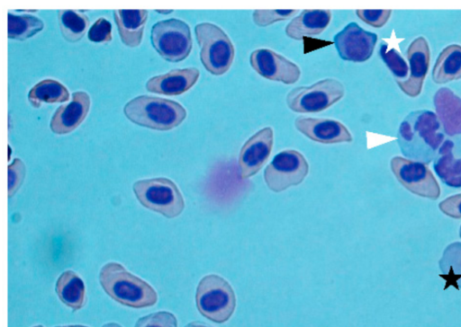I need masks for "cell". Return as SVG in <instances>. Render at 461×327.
Masks as SVG:
<instances>
[{"label":"cell","mask_w":461,"mask_h":327,"mask_svg":"<svg viewBox=\"0 0 461 327\" xmlns=\"http://www.w3.org/2000/svg\"><path fill=\"white\" fill-rule=\"evenodd\" d=\"M296 129L312 141L322 144L351 142L353 137L344 124L330 119L298 117Z\"/></svg>","instance_id":"15"},{"label":"cell","mask_w":461,"mask_h":327,"mask_svg":"<svg viewBox=\"0 0 461 327\" xmlns=\"http://www.w3.org/2000/svg\"><path fill=\"white\" fill-rule=\"evenodd\" d=\"M249 63L262 77L285 84H294L301 76V70L296 64L268 49L254 50L250 54Z\"/></svg>","instance_id":"12"},{"label":"cell","mask_w":461,"mask_h":327,"mask_svg":"<svg viewBox=\"0 0 461 327\" xmlns=\"http://www.w3.org/2000/svg\"><path fill=\"white\" fill-rule=\"evenodd\" d=\"M461 79V46L451 44L442 49L432 69V80L446 84Z\"/></svg>","instance_id":"22"},{"label":"cell","mask_w":461,"mask_h":327,"mask_svg":"<svg viewBox=\"0 0 461 327\" xmlns=\"http://www.w3.org/2000/svg\"><path fill=\"white\" fill-rule=\"evenodd\" d=\"M26 168L24 163L14 158L8 165V197L12 198L22 186L25 178Z\"/></svg>","instance_id":"31"},{"label":"cell","mask_w":461,"mask_h":327,"mask_svg":"<svg viewBox=\"0 0 461 327\" xmlns=\"http://www.w3.org/2000/svg\"><path fill=\"white\" fill-rule=\"evenodd\" d=\"M90 109V96L84 91L72 93L69 103L59 106L54 112L50 130L57 135L68 134L75 130L86 119Z\"/></svg>","instance_id":"16"},{"label":"cell","mask_w":461,"mask_h":327,"mask_svg":"<svg viewBox=\"0 0 461 327\" xmlns=\"http://www.w3.org/2000/svg\"><path fill=\"white\" fill-rule=\"evenodd\" d=\"M390 166L398 181L411 193L433 200L439 198V184L427 164L394 156Z\"/></svg>","instance_id":"10"},{"label":"cell","mask_w":461,"mask_h":327,"mask_svg":"<svg viewBox=\"0 0 461 327\" xmlns=\"http://www.w3.org/2000/svg\"><path fill=\"white\" fill-rule=\"evenodd\" d=\"M195 302L203 316L212 322L223 323L234 313L236 296L227 280L218 275L209 274L199 281Z\"/></svg>","instance_id":"4"},{"label":"cell","mask_w":461,"mask_h":327,"mask_svg":"<svg viewBox=\"0 0 461 327\" xmlns=\"http://www.w3.org/2000/svg\"><path fill=\"white\" fill-rule=\"evenodd\" d=\"M135 327H177V320L174 314L159 311L140 317Z\"/></svg>","instance_id":"30"},{"label":"cell","mask_w":461,"mask_h":327,"mask_svg":"<svg viewBox=\"0 0 461 327\" xmlns=\"http://www.w3.org/2000/svg\"><path fill=\"white\" fill-rule=\"evenodd\" d=\"M342 83L334 78H325L310 86H298L286 95L288 108L299 113L322 111L344 96Z\"/></svg>","instance_id":"7"},{"label":"cell","mask_w":461,"mask_h":327,"mask_svg":"<svg viewBox=\"0 0 461 327\" xmlns=\"http://www.w3.org/2000/svg\"><path fill=\"white\" fill-rule=\"evenodd\" d=\"M194 33L200 46V60L213 75H221L230 67L235 55L234 46L222 29L214 23L195 25Z\"/></svg>","instance_id":"5"},{"label":"cell","mask_w":461,"mask_h":327,"mask_svg":"<svg viewBox=\"0 0 461 327\" xmlns=\"http://www.w3.org/2000/svg\"><path fill=\"white\" fill-rule=\"evenodd\" d=\"M436 115L447 136L461 134V98L447 87L439 88L433 98Z\"/></svg>","instance_id":"19"},{"label":"cell","mask_w":461,"mask_h":327,"mask_svg":"<svg viewBox=\"0 0 461 327\" xmlns=\"http://www.w3.org/2000/svg\"><path fill=\"white\" fill-rule=\"evenodd\" d=\"M439 275L446 284L444 289L453 287L461 289V242H454L446 246L438 260Z\"/></svg>","instance_id":"24"},{"label":"cell","mask_w":461,"mask_h":327,"mask_svg":"<svg viewBox=\"0 0 461 327\" xmlns=\"http://www.w3.org/2000/svg\"><path fill=\"white\" fill-rule=\"evenodd\" d=\"M70 94L67 87L54 79H44L37 83L29 92L28 100L34 108L42 103L68 102Z\"/></svg>","instance_id":"25"},{"label":"cell","mask_w":461,"mask_h":327,"mask_svg":"<svg viewBox=\"0 0 461 327\" xmlns=\"http://www.w3.org/2000/svg\"><path fill=\"white\" fill-rule=\"evenodd\" d=\"M377 35L349 22L334 36L339 57L346 61L365 62L369 59L377 42Z\"/></svg>","instance_id":"11"},{"label":"cell","mask_w":461,"mask_h":327,"mask_svg":"<svg viewBox=\"0 0 461 327\" xmlns=\"http://www.w3.org/2000/svg\"><path fill=\"white\" fill-rule=\"evenodd\" d=\"M123 112L131 122L161 131L176 128L186 118V110L179 102L149 95L131 99Z\"/></svg>","instance_id":"3"},{"label":"cell","mask_w":461,"mask_h":327,"mask_svg":"<svg viewBox=\"0 0 461 327\" xmlns=\"http://www.w3.org/2000/svg\"><path fill=\"white\" fill-rule=\"evenodd\" d=\"M274 132L266 127L251 136L242 146L239 155L240 174L242 179L255 175L267 161L273 147Z\"/></svg>","instance_id":"13"},{"label":"cell","mask_w":461,"mask_h":327,"mask_svg":"<svg viewBox=\"0 0 461 327\" xmlns=\"http://www.w3.org/2000/svg\"><path fill=\"white\" fill-rule=\"evenodd\" d=\"M155 11L158 13H163V14L171 13L173 12V10H155Z\"/></svg>","instance_id":"37"},{"label":"cell","mask_w":461,"mask_h":327,"mask_svg":"<svg viewBox=\"0 0 461 327\" xmlns=\"http://www.w3.org/2000/svg\"><path fill=\"white\" fill-rule=\"evenodd\" d=\"M331 13L329 10H303L294 17L285 27V34L295 40L321 33L330 24Z\"/></svg>","instance_id":"20"},{"label":"cell","mask_w":461,"mask_h":327,"mask_svg":"<svg viewBox=\"0 0 461 327\" xmlns=\"http://www.w3.org/2000/svg\"><path fill=\"white\" fill-rule=\"evenodd\" d=\"M33 327H43V326L39 324V325H36V326H33Z\"/></svg>","instance_id":"41"},{"label":"cell","mask_w":461,"mask_h":327,"mask_svg":"<svg viewBox=\"0 0 461 327\" xmlns=\"http://www.w3.org/2000/svg\"><path fill=\"white\" fill-rule=\"evenodd\" d=\"M151 42L157 52L167 61L177 63L186 58L193 46L189 25L171 18L157 22L151 29Z\"/></svg>","instance_id":"8"},{"label":"cell","mask_w":461,"mask_h":327,"mask_svg":"<svg viewBox=\"0 0 461 327\" xmlns=\"http://www.w3.org/2000/svg\"><path fill=\"white\" fill-rule=\"evenodd\" d=\"M200 72L195 67L173 69L151 77L146 83L147 91L164 95H179L187 92L197 82Z\"/></svg>","instance_id":"17"},{"label":"cell","mask_w":461,"mask_h":327,"mask_svg":"<svg viewBox=\"0 0 461 327\" xmlns=\"http://www.w3.org/2000/svg\"><path fill=\"white\" fill-rule=\"evenodd\" d=\"M133 192L146 208L167 218L178 217L185 208V200L176 183L165 177L139 180Z\"/></svg>","instance_id":"6"},{"label":"cell","mask_w":461,"mask_h":327,"mask_svg":"<svg viewBox=\"0 0 461 327\" xmlns=\"http://www.w3.org/2000/svg\"><path fill=\"white\" fill-rule=\"evenodd\" d=\"M113 18L117 25L122 42L130 48L138 47L142 40L148 20L147 10L113 11Z\"/></svg>","instance_id":"21"},{"label":"cell","mask_w":461,"mask_h":327,"mask_svg":"<svg viewBox=\"0 0 461 327\" xmlns=\"http://www.w3.org/2000/svg\"><path fill=\"white\" fill-rule=\"evenodd\" d=\"M299 10L292 9H276V10H256L253 12L252 18L256 25L266 27L279 21H285L292 18Z\"/></svg>","instance_id":"29"},{"label":"cell","mask_w":461,"mask_h":327,"mask_svg":"<svg viewBox=\"0 0 461 327\" xmlns=\"http://www.w3.org/2000/svg\"><path fill=\"white\" fill-rule=\"evenodd\" d=\"M391 10H357L356 14L364 22L375 28H381L388 22Z\"/></svg>","instance_id":"33"},{"label":"cell","mask_w":461,"mask_h":327,"mask_svg":"<svg viewBox=\"0 0 461 327\" xmlns=\"http://www.w3.org/2000/svg\"><path fill=\"white\" fill-rule=\"evenodd\" d=\"M459 236H460V238H461V225H460V227H459Z\"/></svg>","instance_id":"40"},{"label":"cell","mask_w":461,"mask_h":327,"mask_svg":"<svg viewBox=\"0 0 461 327\" xmlns=\"http://www.w3.org/2000/svg\"><path fill=\"white\" fill-rule=\"evenodd\" d=\"M8 148H9V157H8V160H10V155H11V147H10V146H8Z\"/></svg>","instance_id":"39"},{"label":"cell","mask_w":461,"mask_h":327,"mask_svg":"<svg viewBox=\"0 0 461 327\" xmlns=\"http://www.w3.org/2000/svg\"><path fill=\"white\" fill-rule=\"evenodd\" d=\"M88 39L93 42H110L112 40V25L104 17L98 18L88 31Z\"/></svg>","instance_id":"32"},{"label":"cell","mask_w":461,"mask_h":327,"mask_svg":"<svg viewBox=\"0 0 461 327\" xmlns=\"http://www.w3.org/2000/svg\"><path fill=\"white\" fill-rule=\"evenodd\" d=\"M99 282L111 298L125 306L144 308L158 301V294L149 283L117 262H108L101 268Z\"/></svg>","instance_id":"2"},{"label":"cell","mask_w":461,"mask_h":327,"mask_svg":"<svg viewBox=\"0 0 461 327\" xmlns=\"http://www.w3.org/2000/svg\"><path fill=\"white\" fill-rule=\"evenodd\" d=\"M55 327H88V326L75 324V325H62V326H55Z\"/></svg>","instance_id":"38"},{"label":"cell","mask_w":461,"mask_h":327,"mask_svg":"<svg viewBox=\"0 0 461 327\" xmlns=\"http://www.w3.org/2000/svg\"><path fill=\"white\" fill-rule=\"evenodd\" d=\"M441 181L451 188H461V143L444 140L433 163Z\"/></svg>","instance_id":"18"},{"label":"cell","mask_w":461,"mask_h":327,"mask_svg":"<svg viewBox=\"0 0 461 327\" xmlns=\"http://www.w3.org/2000/svg\"><path fill=\"white\" fill-rule=\"evenodd\" d=\"M58 18L62 36L69 42L80 40L90 24L86 14L75 10H59Z\"/></svg>","instance_id":"26"},{"label":"cell","mask_w":461,"mask_h":327,"mask_svg":"<svg viewBox=\"0 0 461 327\" xmlns=\"http://www.w3.org/2000/svg\"><path fill=\"white\" fill-rule=\"evenodd\" d=\"M59 300L73 311L86 304V288L81 278L73 270H66L58 278L55 287Z\"/></svg>","instance_id":"23"},{"label":"cell","mask_w":461,"mask_h":327,"mask_svg":"<svg viewBox=\"0 0 461 327\" xmlns=\"http://www.w3.org/2000/svg\"><path fill=\"white\" fill-rule=\"evenodd\" d=\"M43 28L44 22L36 16L8 13L9 39L25 40L40 32Z\"/></svg>","instance_id":"27"},{"label":"cell","mask_w":461,"mask_h":327,"mask_svg":"<svg viewBox=\"0 0 461 327\" xmlns=\"http://www.w3.org/2000/svg\"><path fill=\"white\" fill-rule=\"evenodd\" d=\"M379 53L382 59L395 77L400 79L408 75V65L395 49H389L388 45L383 42L380 45Z\"/></svg>","instance_id":"28"},{"label":"cell","mask_w":461,"mask_h":327,"mask_svg":"<svg viewBox=\"0 0 461 327\" xmlns=\"http://www.w3.org/2000/svg\"><path fill=\"white\" fill-rule=\"evenodd\" d=\"M102 327H122V326H121L117 323L112 322V323H108L104 324Z\"/></svg>","instance_id":"36"},{"label":"cell","mask_w":461,"mask_h":327,"mask_svg":"<svg viewBox=\"0 0 461 327\" xmlns=\"http://www.w3.org/2000/svg\"><path fill=\"white\" fill-rule=\"evenodd\" d=\"M309 172L305 157L296 150H285L277 154L264 170V180L274 192L302 183Z\"/></svg>","instance_id":"9"},{"label":"cell","mask_w":461,"mask_h":327,"mask_svg":"<svg viewBox=\"0 0 461 327\" xmlns=\"http://www.w3.org/2000/svg\"><path fill=\"white\" fill-rule=\"evenodd\" d=\"M439 210L446 216L460 219L461 218V193L449 196L439 202Z\"/></svg>","instance_id":"34"},{"label":"cell","mask_w":461,"mask_h":327,"mask_svg":"<svg viewBox=\"0 0 461 327\" xmlns=\"http://www.w3.org/2000/svg\"><path fill=\"white\" fill-rule=\"evenodd\" d=\"M185 327H210L203 323L194 321L187 323Z\"/></svg>","instance_id":"35"},{"label":"cell","mask_w":461,"mask_h":327,"mask_svg":"<svg viewBox=\"0 0 461 327\" xmlns=\"http://www.w3.org/2000/svg\"><path fill=\"white\" fill-rule=\"evenodd\" d=\"M440 123L431 110L411 112L400 124L398 144L410 160L429 164L444 142Z\"/></svg>","instance_id":"1"},{"label":"cell","mask_w":461,"mask_h":327,"mask_svg":"<svg viewBox=\"0 0 461 327\" xmlns=\"http://www.w3.org/2000/svg\"><path fill=\"white\" fill-rule=\"evenodd\" d=\"M407 58L410 75L403 81L397 80V84L406 95L414 98L420 95L429 67L430 50L424 37L420 36L411 42L407 49Z\"/></svg>","instance_id":"14"}]
</instances>
